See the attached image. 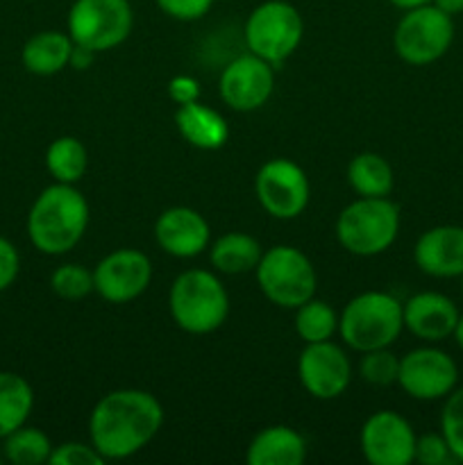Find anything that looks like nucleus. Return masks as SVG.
I'll use <instances>...</instances> for the list:
<instances>
[{
  "mask_svg": "<svg viewBox=\"0 0 463 465\" xmlns=\"http://www.w3.org/2000/svg\"><path fill=\"white\" fill-rule=\"evenodd\" d=\"M34 407V391L16 372H0V439L23 427Z\"/></svg>",
  "mask_w": 463,
  "mask_h": 465,
  "instance_id": "nucleus-23",
  "label": "nucleus"
},
{
  "mask_svg": "<svg viewBox=\"0 0 463 465\" xmlns=\"http://www.w3.org/2000/svg\"><path fill=\"white\" fill-rule=\"evenodd\" d=\"M153 280V266L143 252L134 248L113 250L94 271V286L112 304H125L139 298Z\"/></svg>",
  "mask_w": 463,
  "mask_h": 465,
  "instance_id": "nucleus-12",
  "label": "nucleus"
},
{
  "mask_svg": "<svg viewBox=\"0 0 463 465\" xmlns=\"http://www.w3.org/2000/svg\"><path fill=\"white\" fill-rule=\"evenodd\" d=\"M275 89L272 64L254 53L236 57L221 75V98L236 112H254L263 107Z\"/></svg>",
  "mask_w": 463,
  "mask_h": 465,
  "instance_id": "nucleus-14",
  "label": "nucleus"
},
{
  "mask_svg": "<svg viewBox=\"0 0 463 465\" xmlns=\"http://www.w3.org/2000/svg\"><path fill=\"white\" fill-rule=\"evenodd\" d=\"M50 289L62 300H82L91 291H95L94 272H89L80 263H64L50 277Z\"/></svg>",
  "mask_w": 463,
  "mask_h": 465,
  "instance_id": "nucleus-28",
  "label": "nucleus"
},
{
  "mask_svg": "<svg viewBox=\"0 0 463 465\" xmlns=\"http://www.w3.org/2000/svg\"><path fill=\"white\" fill-rule=\"evenodd\" d=\"M48 463L53 465H100L104 463V457L94 448V443H64L59 448H53Z\"/></svg>",
  "mask_w": 463,
  "mask_h": 465,
  "instance_id": "nucleus-31",
  "label": "nucleus"
},
{
  "mask_svg": "<svg viewBox=\"0 0 463 465\" xmlns=\"http://www.w3.org/2000/svg\"><path fill=\"white\" fill-rule=\"evenodd\" d=\"M89 225V204L73 184L48 186L27 213V236L44 254H66L75 248Z\"/></svg>",
  "mask_w": 463,
  "mask_h": 465,
  "instance_id": "nucleus-2",
  "label": "nucleus"
},
{
  "mask_svg": "<svg viewBox=\"0 0 463 465\" xmlns=\"http://www.w3.org/2000/svg\"><path fill=\"white\" fill-rule=\"evenodd\" d=\"M257 198L261 207L280 221L298 218L309 204V180L291 159H271L257 173Z\"/></svg>",
  "mask_w": 463,
  "mask_h": 465,
  "instance_id": "nucleus-10",
  "label": "nucleus"
},
{
  "mask_svg": "<svg viewBox=\"0 0 463 465\" xmlns=\"http://www.w3.org/2000/svg\"><path fill=\"white\" fill-rule=\"evenodd\" d=\"M413 461L422 465H445L454 461L452 452H449L448 440L443 434H425L416 439V452H413Z\"/></svg>",
  "mask_w": 463,
  "mask_h": 465,
  "instance_id": "nucleus-32",
  "label": "nucleus"
},
{
  "mask_svg": "<svg viewBox=\"0 0 463 465\" xmlns=\"http://www.w3.org/2000/svg\"><path fill=\"white\" fill-rule=\"evenodd\" d=\"M389 3L399 9H413V7H420V5L431 3V0H389Z\"/></svg>",
  "mask_w": 463,
  "mask_h": 465,
  "instance_id": "nucleus-38",
  "label": "nucleus"
},
{
  "mask_svg": "<svg viewBox=\"0 0 463 465\" xmlns=\"http://www.w3.org/2000/svg\"><path fill=\"white\" fill-rule=\"evenodd\" d=\"M307 459V440L284 425L266 427L250 443L245 461L250 465H300Z\"/></svg>",
  "mask_w": 463,
  "mask_h": 465,
  "instance_id": "nucleus-19",
  "label": "nucleus"
},
{
  "mask_svg": "<svg viewBox=\"0 0 463 465\" xmlns=\"http://www.w3.org/2000/svg\"><path fill=\"white\" fill-rule=\"evenodd\" d=\"M440 434L448 440L454 461L463 463V386L454 389L445 400L440 413Z\"/></svg>",
  "mask_w": 463,
  "mask_h": 465,
  "instance_id": "nucleus-29",
  "label": "nucleus"
},
{
  "mask_svg": "<svg viewBox=\"0 0 463 465\" xmlns=\"http://www.w3.org/2000/svg\"><path fill=\"white\" fill-rule=\"evenodd\" d=\"M399 232V209L389 198H359L340 212L336 236L348 252L359 257L386 252Z\"/></svg>",
  "mask_w": 463,
  "mask_h": 465,
  "instance_id": "nucleus-5",
  "label": "nucleus"
},
{
  "mask_svg": "<svg viewBox=\"0 0 463 465\" xmlns=\"http://www.w3.org/2000/svg\"><path fill=\"white\" fill-rule=\"evenodd\" d=\"M454 339H457L458 348L463 350V313H458V321H457V327H454Z\"/></svg>",
  "mask_w": 463,
  "mask_h": 465,
  "instance_id": "nucleus-39",
  "label": "nucleus"
},
{
  "mask_svg": "<svg viewBox=\"0 0 463 465\" xmlns=\"http://www.w3.org/2000/svg\"><path fill=\"white\" fill-rule=\"evenodd\" d=\"M302 35V16L286 0H266L250 14L245 23V41L250 50L272 66L295 53Z\"/></svg>",
  "mask_w": 463,
  "mask_h": 465,
  "instance_id": "nucleus-8",
  "label": "nucleus"
},
{
  "mask_svg": "<svg viewBox=\"0 0 463 465\" xmlns=\"http://www.w3.org/2000/svg\"><path fill=\"white\" fill-rule=\"evenodd\" d=\"M45 166L50 175L62 184H75L82 180L89 166V154H86L84 143L75 136H59L50 143L45 153Z\"/></svg>",
  "mask_w": 463,
  "mask_h": 465,
  "instance_id": "nucleus-25",
  "label": "nucleus"
},
{
  "mask_svg": "<svg viewBox=\"0 0 463 465\" xmlns=\"http://www.w3.org/2000/svg\"><path fill=\"white\" fill-rule=\"evenodd\" d=\"M431 5H436L438 9H443L449 16H457L463 14V0H431Z\"/></svg>",
  "mask_w": 463,
  "mask_h": 465,
  "instance_id": "nucleus-37",
  "label": "nucleus"
},
{
  "mask_svg": "<svg viewBox=\"0 0 463 465\" xmlns=\"http://www.w3.org/2000/svg\"><path fill=\"white\" fill-rule=\"evenodd\" d=\"M168 95H171L172 103L186 104L195 103L200 98V84L189 75H177L172 77L171 84H168Z\"/></svg>",
  "mask_w": 463,
  "mask_h": 465,
  "instance_id": "nucleus-35",
  "label": "nucleus"
},
{
  "mask_svg": "<svg viewBox=\"0 0 463 465\" xmlns=\"http://www.w3.org/2000/svg\"><path fill=\"white\" fill-rule=\"evenodd\" d=\"M95 53L94 50L84 48V45H73V53H71V66L77 68V71H84V68L91 66V62H94Z\"/></svg>",
  "mask_w": 463,
  "mask_h": 465,
  "instance_id": "nucleus-36",
  "label": "nucleus"
},
{
  "mask_svg": "<svg viewBox=\"0 0 463 465\" xmlns=\"http://www.w3.org/2000/svg\"><path fill=\"white\" fill-rule=\"evenodd\" d=\"M132 23L130 0H75L68 12V36L75 45L103 53L130 36Z\"/></svg>",
  "mask_w": 463,
  "mask_h": 465,
  "instance_id": "nucleus-9",
  "label": "nucleus"
},
{
  "mask_svg": "<svg viewBox=\"0 0 463 465\" xmlns=\"http://www.w3.org/2000/svg\"><path fill=\"white\" fill-rule=\"evenodd\" d=\"M348 180L359 198H389L395 184L393 168L377 153L357 154L348 166Z\"/></svg>",
  "mask_w": 463,
  "mask_h": 465,
  "instance_id": "nucleus-24",
  "label": "nucleus"
},
{
  "mask_svg": "<svg viewBox=\"0 0 463 465\" xmlns=\"http://www.w3.org/2000/svg\"><path fill=\"white\" fill-rule=\"evenodd\" d=\"M458 381V368L448 352L436 348H418L399 359L398 384L413 400L448 398Z\"/></svg>",
  "mask_w": 463,
  "mask_h": 465,
  "instance_id": "nucleus-11",
  "label": "nucleus"
},
{
  "mask_svg": "<svg viewBox=\"0 0 463 465\" xmlns=\"http://www.w3.org/2000/svg\"><path fill=\"white\" fill-rule=\"evenodd\" d=\"M454 41V21L449 14L427 3L407 9L393 35L395 53L411 66H427L443 57Z\"/></svg>",
  "mask_w": 463,
  "mask_h": 465,
  "instance_id": "nucleus-7",
  "label": "nucleus"
},
{
  "mask_svg": "<svg viewBox=\"0 0 463 465\" xmlns=\"http://www.w3.org/2000/svg\"><path fill=\"white\" fill-rule=\"evenodd\" d=\"M175 125L180 134L200 150L222 148L227 143V136H230V125H227L225 118L213 112L212 107L200 104L198 100L180 104L175 114Z\"/></svg>",
  "mask_w": 463,
  "mask_h": 465,
  "instance_id": "nucleus-20",
  "label": "nucleus"
},
{
  "mask_svg": "<svg viewBox=\"0 0 463 465\" xmlns=\"http://www.w3.org/2000/svg\"><path fill=\"white\" fill-rule=\"evenodd\" d=\"M263 252L257 239L243 232H230L222 234L212 248V263L216 271L227 275H243V272L257 271Z\"/></svg>",
  "mask_w": 463,
  "mask_h": 465,
  "instance_id": "nucleus-22",
  "label": "nucleus"
},
{
  "mask_svg": "<svg viewBox=\"0 0 463 465\" xmlns=\"http://www.w3.org/2000/svg\"><path fill=\"white\" fill-rule=\"evenodd\" d=\"M359 371H361V377L368 384L390 386L398 381L399 359L389 348L370 350V352H363Z\"/></svg>",
  "mask_w": 463,
  "mask_h": 465,
  "instance_id": "nucleus-30",
  "label": "nucleus"
},
{
  "mask_svg": "<svg viewBox=\"0 0 463 465\" xmlns=\"http://www.w3.org/2000/svg\"><path fill=\"white\" fill-rule=\"evenodd\" d=\"M257 282L263 295L281 309H298L316 293V271L307 254L293 245H275L263 252Z\"/></svg>",
  "mask_w": 463,
  "mask_h": 465,
  "instance_id": "nucleus-6",
  "label": "nucleus"
},
{
  "mask_svg": "<svg viewBox=\"0 0 463 465\" xmlns=\"http://www.w3.org/2000/svg\"><path fill=\"white\" fill-rule=\"evenodd\" d=\"M361 450L372 465H409L416 452V434L399 413L377 411L363 425Z\"/></svg>",
  "mask_w": 463,
  "mask_h": 465,
  "instance_id": "nucleus-15",
  "label": "nucleus"
},
{
  "mask_svg": "<svg viewBox=\"0 0 463 465\" xmlns=\"http://www.w3.org/2000/svg\"><path fill=\"white\" fill-rule=\"evenodd\" d=\"M163 409L148 391L123 389L104 395L89 418L91 443L107 459H127L159 434Z\"/></svg>",
  "mask_w": 463,
  "mask_h": 465,
  "instance_id": "nucleus-1",
  "label": "nucleus"
},
{
  "mask_svg": "<svg viewBox=\"0 0 463 465\" xmlns=\"http://www.w3.org/2000/svg\"><path fill=\"white\" fill-rule=\"evenodd\" d=\"M5 459L14 465H41L48 463L53 445L50 439L36 427H18L9 436H5Z\"/></svg>",
  "mask_w": 463,
  "mask_h": 465,
  "instance_id": "nucleus-26",
  "label": "nucleus"
},
{
  "mask_svg": "<svg viewBox=\"0 0 463 465\" xmlns=\"http://www.w3.org/2000/svg\"><path fill=\"white\" fill-rule=\"evenodd\" d=\"M18 271H21L18 250L14 248L12 241L0 236V293L14 284V280L18 277Z\"/></svg>",
  "mask_w": 463,
  "mask_h": 465,
  "instance_id": "nucleus-34",
  "label": "nucleus"
},
{
  "mask_svg": "<svg viewBox=\"0 0 463 465\" xmlns=\"http://www.w3.org/2000/svg\"><path fill=\"white\" fill-rule=\"evenodd\" d=\"M402 327V304L381 291H368L350 300L339 321L340 336L357 352L389 348L398 341Z\"/></svg>",
  "mask_w": 463,
  "mask_h": 465,
  "instance_id": "nucleus-4",
  "label": "nucleus"
},
{
  "mask_svg": "<svg viewBox=\"0 0 463 465\" xmlns=\"http://www.w3.org/2000/svg\"><path fill=\"white\" fill-rule=\"evenodd\" d=\"M154 236L168 254L189 259L207 248L212 232H209L207 221L195 209L171 207L157 218Z\"/></svg>",
  "mask_w": 463,
  "mask_h": 465,
  "instance_id": "nucleus-16",
  "label": "nucleus"
},
{
  "mask_svg": "<svg viewBox=\"0 0 463 465\" xmlns=\"http://www.w3.org/2000/svg\"><path fill=\"white\" fill-rule=\"evenodd\" d=\"M413 259L431 277H461L463 227L438 225L427 230L413 248Z\"/></svg>",
  "mask_w": 463,
  "mask_h": 465,
  "instance_id": "nucleus-17",
  "label": "nucleus"
},
{
  "mask_svg": "<svg viewBox=\"0 0 463 465\" xmlns=\"http://www.w3.org/2000/svg\"><path fill=\"white\" fill-rule=\"evenodd\" d=\"M404 312V327L413 336L429 343H438L448 336L454 334V327L458 321V309L448 295L425 291L409 300L402 307Z\"/></svg>",
  "mask_w": 463,
  "mask_h": 465,
  "instance_id": "nucleus-18",
  "label": "nucleus"
},
{
  "mask_svg": "<svg viewBox=\"0 0 463 465\" xmlns=\"http://www.w3.org/2000/svg\"><path fill=\"white\" fill-rule=\"evenodd\" d=\"M163 14L177 21H198L212 9L213 0H154Z\"/></svg>",
  "mask_w": 463,
  "mask_h": 465,
  "instance_id": "nucleus-33",
  "label": "nucleus"
},
{
  "mask_svg": "<svg viewBox=\"0 0 463 465\" xmlns=\"http://www.w3.org/2000/svg\"><path fill=\"white\" fill-rule=\"evenodd\" d=\"M73 45H75L73 39L64 32H39V35L30 36L23 45V66L34 75H54L68 66Z\"/></svg>",
  "mask_w": 463,
  "mask_h": 465,
  "instance_id": "nucleus-21",
  "label": "nucleus"
},
{
  "mask_svg": "<svg viewBox=\"0 0 463 465\" xmlns=\"http://www.w3.org/2000/svg\"><path fill=\"white\" fill-rule=\"evenodd\" d=\"M339 330V316L334 309L322 300H307L300 304L295 313V331L304 343H320L330 341Z\"/></svg>",
  "mask_w": 463,
  "mask_h": 465,
  "instance_id": "nucleus-27",
  "label": "nucleus"
},
{
  "mask_svg": "<svg viewBox=\"0 0 463 465\" xmlns=\"http://www.w3.org/2000/svg\"><path fill=\"white\" fill-rule=\"evenodd\" d=\"M298 375L309 395L334 400L345 393L352 380V366L343 350L331 341L307 343L298 359Z\"/></svg>",
  "mask_w": 463,
  "mask_h": 465,
  "instance_id": "nucleus-13",
  "label": "nucleus"
},
{
  "mask_svg": "<svg viewBox=\"0 0 463 465\" xmlns=\"http://www.w3.org/2000/svg\"><path fill=\"white\" fill-rule=\"evenodd\" d=\"M168 307L180 330L189 334H209L227 321L230 298L213 272L186 271L172 282Z\"/></svg>",
  "mask_w": 463,
  "mask_h": 465,
  "instance_id": "nucleus-3",
  "label": "nucleus"
},
{
  "mask_svg": "<svg viewBox=\"0 0 463 465\" xmlns=\"http://www.w3.org/2000/svg\"><path fill=\"white\" fill-rule=\"evenodd\" d=\"M461 295H463V275H461Z\"/></svg>",
  "mask_w": 463,
  "mask_h": 465,
  "instance_id": "nucleus-40",
  "label": "nucleus"
}]
</instances>
